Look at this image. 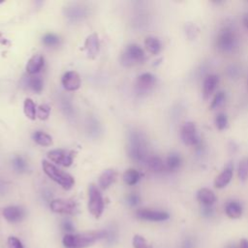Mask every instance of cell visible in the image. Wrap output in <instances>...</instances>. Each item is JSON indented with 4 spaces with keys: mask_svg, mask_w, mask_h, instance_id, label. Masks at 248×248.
Wrapping results in <instances>:
<instances>
[{
    "mask_svg": "<svg viewBox=\"0 0 248 248\" xmlns=\"http://www.w3.org/2000/svg\"><path fill=\"white\" fill-rule=\"evenodd\" d=\"M127 152L132 160L137 163H146L147 142L144 135L139 131H131L128 136Z\"/></svg>",
    "mask_w": 248,
    "mask_h": 248,
    "instance_id": "cell-1",
    "label": "cell"
},
{
    "mask_svg": "<svg viewBox=\"0 0 248 248\" xmlns=\"http://www.w3.org/2000/svg\"><path fill=\"white\" fill-rule=\"evenodd\" d=\"M107 231H94L79 234H65L63 237V244L66 248H85L92 245L94 242L106 237Z\"/></svg>",
    "mask_w": 248,
    "mask_h": 248,
    "instance_id": "cell-2",
    "label": "cell"
},
{
    "mask_svg": "<svg viewBox=\"0 0 248 248\" xmlns=\"http://www.w3.org/2000/svg\"><path fill=\"white\" fill-rule=\"evenodd\" d=\"M238 46L237 34L231 25L223 26L216 37V47L223 53L233 52Z\"/></svg>",
    "mask_w": 248,
    "mask_h": 248,
    "instance_id": "cell-3",
    "label": "cell"
},
{
    "mask_svg": "<svg viewBox=\"0 0 248 248\" xmlns=\"http://www.w3.org/2000/svg\"><path fill=\"white\" fill-rule=\"evenodd\" d=\"M42 167L44 170V172L54 182H56L57 184H59L63 189L65 190H70L74 184H75V179L74 177L61 170L60 169H58L55 165H53L52 163L44 160L42 162Z\"/></svg>",
    "mask_w": 248,
    "mask_h": 248,
    "instance_id": "cell-4",
    "label": "cell"
},
{
    "mask_svg": "<svg viewBox=\"0 0 248 248\" xmlns=\"http://www.w3.org/2000/svg\"><path fill=\"white\" fill-rule=\"evenodd\" d=\"M145 54L143 49L137 44H131L126 46L121 54L120 62L124 67H132L136 64L143 62Z\"/></svg>",
    "mask_w": 248,
    "mask_h": 248,
    "instance_id": "cell-5",
    "label": "cell"
},
{
    "mask_svg": "<svg viewBox=\"0 0 248 248\" xmlns=\"http://www.w3.org/2000/svg\"><path fill=\"white\" fill-rule=\"evenodd\" d=\"M88 210L95 218H100L104 211V200L99 189L91 184L88 189Z\"/></svg>",
    "mask_w": 248,
    "mask_h": 248,
    "instance_id": "cell-6",
    "label": "cell"
},
{
    "mask_svg": "<svg viewBox=\"0 0 248 248\" xmlns=\"http://www.w3.org/2000/svg\"><path fill=\"white\" fill-rule=\"evenodd\" d=\"M65 17L72 23H78L83 21L88 16V8L78 2L70 3L63 9Z\"/></svg>",
    "mask_w": 248,
    "mask_h": 248,
    "instance_id": "cell-7",
    "label": "cell"
},
{
    "mask_svg": "<svg viewBox=\"0 0 248 248\" xmlns=\"http://www.w3.org/2000/svg\"><path fill=\"white\" fill-rule=\"evenodd\" d=\"M180 137L186 145L199 146L201 143V140L197 132V127L194 122L188 121L183 124L180 130Z\"/></svg>",
    "mask_w": 248,
    "mask_h": 248,
    "instance_id": "cell-8",
    "label": "cell"
},
{
    "mask_svg": "<svg viewBox=\"0 0 248 248\" xmlns=\"http://www.w3.org/2000/svg\"><path fill=\"white\" fill-rule=\"evenodd\" d=\"M50 209L55 213L61 214H76L78 212V205L72 200L56 199L50 202Z\"/></svg>",
    "mask_w": 248,
    "mask_h": 248,
    "instance_id": "cell-9",
    "label": "cell"
},
{
    "mask_svg": "<svg viewBox=\"0 0 248 248\" xmlns=\"http://www.w3.org/2000/svg\"><path fill=\"white\" fill-rule=\"evenodd\" d=\"M47 158L50 162L56 163L63 167H70L73 164L74 154L72 151L64 149H53L47 152Z\"/></svg>",
    "mask_w": 248,
    "mask_h": 248,
    "instance_id": "cell-10",
    "label": "cell"
},
{
    "mask_svg": "<svg viewBox=\"0 0 248 248\" xmlns=\"http://www.w3.org/2000/svg\"><path fill=\"white\" fill-rule=\"evenodd\" d=\"M156 78L150 73H143L138 77L136 81V91L138 94L142 95L148 93L155 85Z\"/></svg>",
    "mask_w": 248,
    "mask_h": 248,
    "instance_id": "cell-11",
    "label": "cell"
},
{
    "mask_svg": "<svg viewBox=\"0 0 248 248\" xmlns=\"http://www.w3.org/2000/svg\"><path fill=\"white\" fill-rule=\"evenodd\" d=\"M136 215L139 219L153 221V222L166 221L170 218L169 213L166 212V211L153 210V209H147V208H142V209L137 210Z\"/></svg>",
    "mask_w": 248,
    "mask_h": 248,
    "instance_id": "cell-12",
    "label": "cell"
},
{
    "mask_svg": "<svg viewBox=\"0 0 248 248\" xmlns=\"http://www.w3.org/2000/svg\"><path fill=\"white\" fill-rule=\"evenodd\" d=\"M63 87L67 91H76L79 89L81 85V80L79 75L75 71L66 72L61 79Z\"/></svg>",
    "mask_w": 248,
    "mask_h": 248,
    "instance_id": "cell-13",
    "label": "cell"
},
{
    "mask_svg": "<svg viewBox=\"0 0 248 248\" xmlns=\"http://www.w3.org/2000/svg\"><path fill=\"white\" fill-rule=\"evenodd\" d=\"M25 215V211L22 207L16 205H10L3 209L4 218L10 223L20 222Z\"/></svg>",
    "mask_w": 248,
    "mask_h": 248,
    "instance_id": "cell-14",
    "label": "cell"
},
{
    "mask_svg": "<svg viewBox=\"0 0 248 248\" xmlns=\"http://www.w3.org/2000/svg\"><path fill=\"white\" fill-rule=\"evenodd\" d=\"M84 48L86 50V53L88 57L90 58H95L100 51V41L99 37L96 33L90 34L85 42H84Z\"/></svg>",
    "mask_w": 248,
    "mask_h": 248,
    "instance_id": "cell-15",
    "label": "cell"
},
{
    "mask_svg": "<svg viewBox=\"0 0 248 248\" xmlns=\"http://www.w3.org/2000/svg\"><path fill=\"white\" fill-rule=\"evenodd\" d=\"M44 64H45L44 56L40 53L34 54L26 64V73L29 76H36V74H38L42 70V68L44 67Z\"/></svg>",
    "mask_w": 248,
    "mask_h": 248,
    "instance_id": "cell-16",
    "label": "cell"
},
{
    "mask_svg": "<svg viewBox=\"0 0 248 248\" xmlns=\"http://www.w3.org/2000/svg\"><path fill=\"white\" fill-rule=\"evenodd\" d=\"M232 164H229L224 170L222 172H220L215 180H214V186L218 189H221V188H224L226 187L230 181L232 180Z\"/></svg>",
    "mask_w": 248,
    "mask_h": 248,
    "instance_id": "cell-17",
    "label": "cell"
},
{
    "mask_svg": "<svg viewBox=\"0 0 248 248\" xmlns=\"http://www.w3.org/2000/svg\"><path fill=\"white\" fill-rule=\"evenodd\" d=\"M218 81L219 78L216 75H209L204 78L202 85V96L204 100H207L213 93L218 84Z\"/></svg>",
    "mask_w": 248,
    "mask_h": 248,
    "instance_id": "cell-18",
    "label": "cell"
},
{
    "mask_svg": "<svg viewBox=\"0 0 248 248\" xmlns=\"http://www.w3.org/2000/svg\"><path fill=\"white\" fill-rule=\"evenodd\" d=\"M197 199L202 205L208 206H211L216 201L215 194L208 188L200 189L197 193Z\"/></svg>",
    "mask_w": 248,
    "mask_h": 248,
    "instance_id": "cell-19",
    "label": "cell"
},
{
    "mask_svg": "<svg viewBox=\"0 0 248 248\" xmlns=\"http://www.w3.org/2000/svg\"><path fill=\"white\" fill-rule=\"evenodd\" d=\"M116 178V171L112 169H108L102 172L99 177V186L102 189L108 188Z\"/></svg>",
    "mask_w": 248,
    "mask_h": 248,
    "instance_id": "cell-20",
    "label": "cell"
},
{
    "mask_svg": "<svg viewBox=\"0 0 248 248\" xmlns=\"http://www.w3.org/2000/svg\"><path fill=\"white\" fill-rule=\"evenodd\" d=\"M225 212L230 218L237 219L242 214V206L238 202L231 201V202H227V204L225 206Z\"/></svg>",
    "mask_w": 248,
    "mask_h": 248,
    "instance_id": "cell-21",
    "label": "cell"
},
{
    "mask_svg": "<svg viewBox=\"0 0 248 248\" xmlns=\"http://www.w3.org/2000/svg\"><path fill=\"white\" fill-rule=\"evenodd\" d=\"M144 46L145 48L150 52L151 54L157 55L162 50V43L161 41L153 36H148L144 40Z\"/></svg>",
    "mask_w": 248,
    "mask_h": 248,
    "instance_id": "cell-22",
    "label": "cell"
},
{
    "mask_svg": "<svg viewBox=\"0 0 248 248\" xmlns=\"http://www.w3.org/2000/svg\"><path fill=\"white\" fill-rule=\"evenodd\" d=\"M25 85L36 93H41L44 88L43 79L38 76H29L25 78Z\"/></svg>",
    "mask_w": 248,
    "mask_h": 248,
    "instance_id": "cell-23",
    "label": "cell"
},
{
    "mask_svg": "<svg viewBox=\"0 0 248 248\" xmlns=\"http://www.w3.org/2000/svg\"><path fill=\"white\" fill-rule=\"evenodd\" d=\"M23 112L25 116L30 120H35L37 117V108L34 101L30 98H26L23 103Z\"/></svg>",
    "mask_w": 248,
    "mask_h": 248,
    "instance_id": "cell-24",
    "label": "cell"
},
{
    "mask_svg": "<svg viewBox=\"0 0 248 248\" xmlns=\"http://www.w3.org/2000/svg\"><path fill=\"white\" fill-rule=\"evenodd\" d=\"M148 167L149 170H151L154 172H161L164 170L165 169V165L164 162L162 161L161 158H159L158 156H150L148 157L146 163H145Z\"/></svg>",
    "mask_w": 248,
    "mask_h": 248,
    "instance_id": "cell-25",
    "label": "cell"
},
{
    "mask_svg": "<svg viewBox=\"0 0 248 248\" xmlns=\"http://www.w3.org/2000/svg\"><path fill=\"white\" fill-rule=\"evenodd\" d=\"M34 141L41 146H50L52 144V138L42 131H37L33 134Z\"/></svg>",
    "mask_w": 248,
    "mask_h": 248,
    "instance_id": "cell-26",
    "label": "cell"
},
{
    "mask_svg": "<svg viewBox=\"0 0 248 248\" xmlns=\"http://www.w3.org/2000/svg\"><path fill=\"white\" fill-rule=\"evenodd\" d=\"M122 177H123L124 182L127 185L132 186V185H135V184H137L139 182V180L140 178V172L137 170L129 169V170L124 171Z\"/></svg>",
    "mask_w": 248,
    "mask_h": 248,
    "instance_id": "cell-27",
    "label": "cell"
},
{
    "mask_svg": "<svg viewBox=\"0 0 248 248\" xmlns=\"http://www.w3.org/2000/svg\"><path fill=\"white\" fill-rule=\"evenodd\" d=\"M181 165V157L177 153H170L166 161V167L169 170L174 171L179 169Z\"/></svg>",
    "mask_w": 248,
    "mask_h": 248,
    "instance_id": "cell-28",
    "label": "cell"
},
{
    "mask_svg": "<svg viewBox=\"0 0 248 248\" xmlns=\"http://www.w3.org/2000/svg\"><path fill=\"white\" fill-rule=\"evenodd\" d=\"M12 165H13V168L14 170L16 171V172H19V173H22V172H25L27 170H28V164L26 163L25 159L21 156H15L12 160Z\"/></svg>",
    "mask_w": 248,
    "mask_h": 248,
    "instance_id": "cell-29",
    "label": "cell"
},
{
    "mask_svg": "<svg viewBox=\"0 0 248 248\" xmlns=\"http://www.w3.org/2000/svg\"><path fill=\"white\" fill-rule=\"evenodd\" d=\"M60 43L59 37H57L54 34L47 33L43 37V44L46 46H56Z\"/></svg>",
    "mask_w": 248,
    "mask_h": 248,
    "instance_id": "cell-30",
    "label": "cell"
},
{
    "mask_svg": "<svg viewBox=\"0 0 248 248\" xmlns=\"http://www.w3.org/2000/svg\"><path fill=\"white\" fill-rule=\"evenodd\" d=\"M238 177L243 181L248 179V157L243 159L238 166Z\"/></svg>",
    "mask_w": 248,
    "mask_h": 248,
    "instance_id": "cell-31",
    "label": "cell"
},
{
    "mask_svg": "<svg viewBox=\"0 0 248 248\" xmlns=\"http://www.w3.org/2000/svg\"><path fill=\"white\" fill-rule=\"evenodd\" d=\"M226 100V94L225 92L223 91H219L215 94L213 100L211 101V104H210V109H214V108H219Z\"/></svg>",
    "mask_w": 248,
    "mask_h": 248,
    "instance_id": "cell-32",
    "label": "cell"
},
{
    "mask_svg": "<svg viewBox=\"0 0 248 248\" xmlns=\"http://www.w3.org/2000/svg\"><path fill=\"white\" fill-rule=\"evenodd\" d=\"M132 243L134 248H151V246L148 244L146 239L140 234H136L133 237Z\"/></svg>",
    "mask_w": 248,
    "mask_h": 248,
    "instance_id": "cell-33",
    "label": "cell"
},
{
    "mask_svg": "<svg viewBox=\"0 0 248 248\" xmlns=\"http://www.w3.org/2000/svg\"><path fill=\"white\" fill-rule=\"evenodd\" d=\"M215 125L218 130H224L228 126V118L225 113L220 112L215 117Z\"/></svg>",
    "mask_w": 248,
    "mask_h": 248,
    "instance_id": "cell-34",
    "label": "cell"
},
{
    "mask_svg": "<svg viewBox=\"0 0 248 248\" xmlns=\"http://www.w3.org/2000/svg\"><path fill=\"white\" fill-rule=\"evenodd\" d=\"M198 32H199V29L195 24L191 22H188L185 24V33L189 40H194L197 37Z\"/></svg>",
    "mask_w": 248,
    "mask_h": 248,
    "instance_id": "cell-35",
    "label": "cell"
},
{
    "mask_svg": "<svg viewBox=\"0 0 248 248\" xmlns=\"http://www.w3.org/2000/svg\"><path fill=\"white\" fill-rule=\"evenodd\" d=\"M49 113H50V108L46 104L39 106V108H37V116L41 120H46L49 116Z\"/></svg>",
    "mask_w": 248,
    "mask_h": 248,
    "instance_id": "cell-36",
    "label": "cell"
},
{
    "mask_svg": "<svg viewBox=\"0 0 248 248\" xmlns=\"http://www.w3.org/2000/svg\"><path fill=\"white\" fill-rule=\"evenodd\" d=\"M88 131H89L91 136H94V137L98 136V134L100 133L101 129H100V125L97 122L96 119L93 118V119H91L89 121V123H88Z\"/></svg>",
    "mask_w": 248,
    "mask_h": 248,
    "instance_id": "cell-37",
    "label": "cell"
},
{
    "mask_svg": "<svg viewBox=\"0 0 248 248\" xmlns=\"http://www.w3.org/2000/svg\"><path fill=\"white\" fill-rule=\"evenodd\" d=\"M62 109L64 111L65 114L68 115V117H72L73 114H74V108H73V105L72 103L69 101V100H63L62 101Z\"/></svg>",
    "mask_w": 248,
    "mask_h": 248,
    "instance_id": "cell-38",
    "label": "cell"
},
{
    "mask_svg": "<svg viewBox=\"0 0 248 248\" xmlns=\"http://www.w3.org/2000/svg\"><path fill=\"white\" fill-rule=\"evenodd\" d=\"M7 244L9 248H24L21 241L16 236H10L7 240Z\"/></svg>",
    "mask_w": 248,
    "mask_h": 248,
    "instance_id": "cell-39",
    "label": "cell"
},
{
    "mask_svg": "<svg viewBox=\"0 0 248 248\" xmlns=\"http://www.w3.org/2000/svg\"><path fill=\"white\" fill-rule=\"evenodd\" d=\"M227 74L231 78H237L239 74H240V70L237 66L235 65H231L228 67L227 69Z\"/></svg>",
    "mask_w": 248,
    "mask_h": 248,
    "instance_id": "cell-40",
    "label": "cell"
},
{
    "mask_svg": "<svg viewBox=\"0 0 248 248\" xmlns=\"http://www.w3.org/2000/svg\"><path fill=\"white\" fill-rule=\"evenodd\" d=\"M140 196H139L138 194H136V193H132V194H130V195L127 197V202H128V204L131 205V206H136V205H138V204L140 203Z\"/></svg>",
    "mask_w": 248,
    "mask_h": 248,
    "instance_id": "cell-41",
    "label": "cell"
},
{
    "mask_svg": "<svg viewBox=\"0 0 248 248\" xmlns=\"http://www.w3.org/2000/svg\"><path fill=\"white\" fill-rule=\"evenodd\" d=\"M202 215H204V216H206V217L211 216V215H212V213H213L212 205H211V206H208V205H202Z\"/></svg>",
    "mask_w": 248,
    "mask_h": 248,
    "instance_id": "cell-42",
    "label": "cell"
},
{
    "mask_svg": "<svg viewBox=\"0 0 248 248\" xmlns=\"http://www.w3.org/2000/svg\"><path fill=\"white\" fill-rule=\"evenodd\" d=\"M62 226H63V229L67 232H72L74 230V226H73L72 222H70V221H64Z\"/></svg>",
    "mask_w": 248,
    "mask_h": 248,
    "instance_id": "cell-43",
    "label": "cell"
},
{
    "mask_svg": "<svg viewBox=\"0 0 248 248\" xmlns=\"http://www.w3.org/2000/svg\"><path fill=\"white\" fill-rule=\"evenodd\" d=\"M193 247H194V245H193V241L191 239L187 238L184 240V242L182 244V248H193Z\"/></svg>",
    "mask_w": 248,
    "mask_h": 248,
    "instance_id": "cell-44",
    "label": "cell"
},
{
    "mask_svg": "<svg viewBox=\"0 0 248 248\" xmlns=\"http://www.w3.org/2000/svg\"><path fill=\"white\" fill-rule=\"evenodd\" d=\"M238 248H248V240H247V239H244V238L241 239Z\"/></svg>",
    "mask_w": 248,
    "mask_h": 248,
    "instance_id": "cell-45",
    "label": "cell"
},
{
    "mask_svg": "<svg viewBox=\"0 0 248 248\" xmlns=\"http://www.w3.org/2000/svg\"><path fill=\"white\" fill-rule=\"evenodd\" d=\"M243 24H244L245 28L248 29V14L245 15V16L243 17Z\"/></svg>",
    "mask_w": 248,
    "mask_h": 248,
    "instance_id": "cell-46",
    "label": "cell"
},
{
    "mask_svg": "<svg viewBox=\"0 0 248 248\" xmlns=\"http://www.w3.org/2000/svg\"><path fill=\"white\" fill-rule=\"evenodd\" d=\"M3 2H4V1H3V0H0V4H2V3H3Z\"/></svg>",
    "mask_w": 248,
    "mask_h": 248,
    "instance_id": "cell-47",
    "label": "cell"
},
{
    "mask_svg": "<svg viewBox=\"0 0 248 248\" xmlns=\"http://www.w3.org/2000/svg\"><path fill=\"white\" fill-rule=\"evenodd\" d=\"M230 248H238V247H233V246H232V247H230Z\"/></svg>",
    "mask_w": 248,
    "mask_h": 248,
    "instance_id": "cell-48",
    "label": "cell"
},
{
    "mask_svg": "<svg viewBox=\"0 0 248 248\" xmlns=\"http://www.w3.org/2000/svg\"><path fill=\"white\" fill-rule=\"evenodd\" d=\"M247 87H248V78H247Z\"/></svg>",
    "mask_w": 248,
    "mask_h": 248,
    "instance_id": "cell-49",
    "label": "cell"
}]
</instances>
